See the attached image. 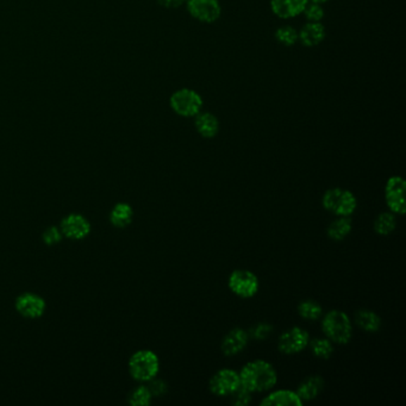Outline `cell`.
I'll return each mask as SVG.
<instances>
[{"mask_svg": "<svg viewBox=\"0 0 406 406\" xmlns=\"http://www.w3.org/2000/svg\"><path fill=\"white\" fill-rule=\"evenodd\" d=\"M47 304L44 298L34 293H23L16 299V310L27 318H39L44 316Z\"/></svg>", "mask_w": 406, "mask_h": 406, "instance_id": "8fae6325", "label": "cell"}, {"mask_svg": "<svg viewBox=\"0 0 406 406\" xmlns=\"http://www.w3.org/2000/svg\"><path fill=\"white\" fill-rule=\"evenodd\" d=\"M325 27L320 22H308L298 32V41L304 47H316L325 41Z\"/></svg>", "mask_w": 406, "mask_h": 406, "instance_id": "9a60e30c", "label": "cell"}, {"mask_svg": "<svg viewBox=\"0 0 406 406\" xmlns=\"http://www.w3.org/2000/svg\"><path fill=\"white\" fill-rule=\"evenodd\" d=\"M169 104L173 111L181 117H195L203 107V98L190 89H181L171 96Z\"/></svg>", "mask_w": 406, "mask_h": 406, "instance_id": "277c9868", "label": "cell"}, {"mask_svg": "<svg viewBox=\"0 0 406 406\" xmlns=\"http://www.w3.org/2000/svg\"><path fill=\"white\" fill-rule=\"evenodd\" d=\"M231 395H233V404H235V405L246 406L251 400L249 391L246 390L242 386H240Z\"/></svg>", "mask_w": 406, "mask_h": 406, "instance_id": "f546056e", "label": "cell"}, {"mask_svg": "<svg viewBox=\"0 0 406 406\" xmlns=\"http://www.w3.org/2000/svg\"><path fill=\"white\" fill-rule=\"evenodd\" d=\"M322 313H323V309L316 301H304L298 305V313L305 320H318L322 316Z\"/></svg>", "mask_w": 406, "mask_h": 406, "instance_id": "603a6c76", "label": "cell"}, {"mask_svg": "<svg viewBox=\"0 0 406 406\" xmlns=\"http://www.w3.org/2000/svg\"><path fill=\"white\" fill-rule=\"evenodd\" d=\"M262 406H301L303 400L296 392L289 390L275 391L265 399H262Z\"/></svg>", "mask_w": 406, "mask_h": 406, "instance_id": "2e32d148", "label": "cell"}, {"mask_svg": "<svg viewBox=\"0 0 406 406\" xmlns=\"http://www.w3.org/2000/svg\"><path fill=\"white\" fill-rule=\"evenodd\" d=\"M152 395L149 387L138 386L131 392L129 402L133 406H147L152 402Z\"/></svg>", "mask_w": 406, "mask_h": 406, "instance_id": "484cf974", "label": "cell"}, {"mask_svg": "<svg viewBox=\"0 0 406 406\" xmlns=\"http://www.w3.org/2000/svg\"><path fill=\"white\" fill-rule=\"evenodd\" d=\"M303 13L309 22H320L325 17V10L322 8V5L313 3V1L306 4Z\"/></svg>", "mask_w": 406, "mask_h": 406, "instance_id": "4316f807", "label": "cell"}, {"mask_svg": "<svg viewBox=\"0 0 406 406\" xmlns=\"http://www.w3.org/2000/svg\"><path fill=\"white\" fill-rule=\"evenodd\" d=\"M272 332H273L272 325H267V323H260L250 330V335L251 337H254L255 340L262 341L266 340L272 334Z\"/></svg>", "mask_w": 406, "mask_h": 406, "instance_id": "f1b7e54d", "label": "cell"}, {"mask_svg": "<svg viewBox=\"0 0 406 406\" xmlns=\"http://www.w3.org/2000/svg\"><path fill=\"white\" fill-rule=\"evenodd\" d=\"M323 386H325L323 378L320 375H313V376H308L299 384L296 393L301 400H311L320 395V391L323 390Z\"/></svg>", "mask_w": 406, "mask_h": 406, "instance_id": "e0dca14e", "label": "cell"}, {"mask_svg": "<svg viewBox=\"0 0 406 406\" xmlns=\"http://www.w3.org/2000/svg\"><path fill=\"white\" fill-rule=\"evenodd\" d=\"M241 386L249 392H263L275 386L277 372L270 363L255 360L243 366L239 373Z\"/></svg>", "mask_w": 406, "mask_h": 406, "instance_id": "6da1fadb", "label": "cell"}, {"mask_svg": "<svg viewBox=\"0 0 406 406\" xmlns=\"http://www.w3.org/2000/svg\"><path fill=\"white\" fill-rule=\"evenodd\" d=\"M308 3L309 0H272L270 8L279 18L289 20L301 15Z\"/></svg>", "mask_w": 406, "mask_h": 406, "instance_id": "4fadbf2b", "label": "cell"}, {"mask_svg": "<svg viewBox=\"0 0 406 406\" xmlns=\"http://www.w3.org/2000/svg\"><path fill=\"white\" fill-rule=\"evenodd\" d=\"M209 386L214 395L219 397L231 395L241 386L239 373L227 368L221 369L212 376Z\"/></svg>", "mask_w": 406, "mask_h": 406, "instance_id": "9c48e42d", "label": "cell"}, {"mask_svg": "<svg viewBox=\"0 0 406 406\" xmlns=\"http://www.w3.org/2000/svg\"><path fill=\"white\" fill-rule=\"evenodd\" d=\"M159 369V358L150 351H140L130 358V374L137 381H150L157 376Z\"/></svg>", "mask_w": 406, "mask_h": 406, "instance_id": "3957f363", "label": "cell"}, {"mask_svg": "<svg viewBox=\"0 0 406 406\" xmlns=\"http://www.w3.org/2000/svg\"><path fill=\"white\" fill-rule=\"evenodd\" d=\"M351 231H352V221L348 217H341L329 225L328 236L335 241H341L346 239Z\"/></svg>", "mask_w": 406, "mask_h": 406, "instance_id": "44dd1931", "label": "cell"}, {"mask_svg": "<svg viewBox=\"0 0 406 406\" xmlns=\"http://www.w3.org/2000/svg\"><path fill=\"white\" fill-rule=\"evenodd\" d=\"M249 341L248 332L243 329L235 328L228 332L222 341V352L224 355L233 356L242 352Z\"/></svg>", "mask_w": 406, "mask_h": 406, "instance_id": "5bb4252c", "label": "cell"}, {"mask_svg": "<svg viewBox=\"0 0 406 406\" xmlns=\"http://www.w3.org/2000/svg\"><path fill=\"white\" fill-rule=\"evenodd\" d=\"M61 233L71 240H84L91 233V224L87 218L78 214H72L61 222Z\"/></svg>", "mask_w": 406, "mask_h": 406, "instance_id": "7c38bea8", "label": "cell"}, {"mask_svg": "<svg viewBox=\"0 0 406 406\" xmlns=\"http://www.w3.org/2000/svg\"><path fill=\"white\" fill-rule=\"evenodd\" d=\"M309 1H313V3H317V4H325L329 0H309Z\"/></svg>", "mask_w": 406, "mask_h": 406, "instance_id": "d6a6232c", "label": "cell"}, {"mask_svg": "<svg viewBox=\"0 0 406 406\" xmlns=\"http://www.w3.org/2000/svg\"><path fill=\"white\" fill-rule=\"evenodd\" d=\"M157 3L166 8H176L186 3V0H157Z\"/></svg>", "mask_w": 406, "mask_h": 406, "instance_id": "1f68e13d", "label": "cell"}, {"mask_svg": "<svg viewBox=\"0 0 406 406\" xmlns=\"http://www.w3.org/2000/svg\"><path fill=\"white\" fill-rule=\"evenodd\" d=\"M355 322L360 328L368 332H376L381 327L380 317L369 310H361L356 313Z\"/></svg>", "mask_w": 406, "mask_h": 406, "instance_id": "ffe728a7", "label": "cell"}, {"mask_svg": "<svg viewBox=\"0 0 406 406\" xmlns=\"http://www.w3.org/2000/svg\"><path fill=\"white\" fill-rule=\"evenodd\" d=\"M229 289L239 297H254L258 291V277L250 270H234L229 277Z\"/></svg>", "mask_w": 406, "mask_h": 406, "instance_id": "8992f818", "label": "cell"}, {"mask_svg": "<svg viewBox=\"0 0 406 406\" xmlns=\"http://www.w3.org/2000/svg\"><path fill=\"white\" fill-rule=\"evenodd\" d=\"M133 210L129 204L118 203L110 214V221L116 228H125L133 222Z\"/></svg>", "mask_w": 406, "mask_h": 406, "instance_id": "d6986e66", "label": "cell"}, {"mask_svg": "<svg viewBox=\"0 0 406 406\" xmlns=\"http://www.w3.org/2000/svg\"><path fill=\"white\" fill-rule=\"evenodd\" d=\"M309 344L313 355L320 359L328 360L334 353V347L328 339H315Z\"/></svg>", "mask_w": 406, "mask_h": 406, "instance_id": "cb8c5ba5", "label": "cell"}, {"mask_svg": "<svg viewBox=\"0 0 406 406\" xmlns=\"http://www.w3.org/2000/svg\"><path fill=\"white\" fill-rule=\"evenodd\" d=\"M275 39L282 46L291 47L298 42V32L294 27H289V25L279 27L275 32Z\"/></svg>", "mask_w": 406, "mask_h": 406, "instance_id": "d4e9b609", "label": "cell"}, {"mask_svg": "<svg viewBox=\"0 0 406 406\" xmlns=\"http://www.w3.org/2000/svg\"><path fill=\"white\" fill-rule=\"evenodd\" d=\"M186 4L190 15L202 23H215L222 15L218 0H186Z\"/></svg>", "mask_w": 406, "mask_h": 406, "instance_id": "52a82bcc", "label": "cell"}, {"mask_svg": "<svg viewBox=\"0 0 406 406\" xmlns=\"http://www.w3.org/2000/svg\"><path fill=\"white\" fill-rule=\"evenodd\" d=\"M195 125L197 131L205 138H212L219 131L218 119L210 112H199L197 114Z\"/></svg>", "mask_w": 406, "mask_h": 406, "instance_id": "ac0fdd59", "label": "cell"}, {"mask_svg": "<svg viewBox=\"0 0 406 406\" xmlns=\"http://www.w3.org/2000/svg\"><path fill=\"white\" fill-rule=\"evenodd\" d=\"M310 336L304 329L294 328L289 329L284 332L277 341V348L284 354H297V353L304 351L305 348L309 346Z\"/></svg>", "mask_w": 406, "mask_h": 406, "instance_id": "30bf717a", "label": "cell"}, {"mask_svg": "<svg viewBox=\"0 0 406 406\" xmlns=\"http://www.w3.org/2000/svg\"><path fill=\"white\" fill-rule=\"evenodd\" d=\"M395 225H397V222H395V215L391 212H384L375 219L374 230L378 234L385 236L395 230Z\"/></svg>", "mask_w": 406, "mask_h": 406, "instance_id": "7402d4cb", "label": "cell"}, {"mask_svg": "<svg viewBox=\"0 0 406 406\" xmlns=\"http://www.w3.org/2000/svg\"><path fill=\"white\" fill-rule=\"evenodd\" d=\"M406 183L402 176H392L388 179L385 188V198L387 207L397 215L405 214Z\"/></svg>", "mask_w": 406, "mask_h": 406, "instance_id": "ba28073f", "label": "cell"}, {"mask_svg": "<svg viewBox=\"0 0 406 406\" xmlns=\"http://www.w3.org/2000/svg\"><path fill=\"white\" fill-rule=\"evenodd\" d=\"M322 202L328 211L342 217L352 215L356 209L355 195L341 188L328 190L323 195Z\"/></svg>", "mask_w": 406, "mask_h": 406, "instance_id": "5b68a950", "label": "cell"}, {"mask_svg": "<svg viewBox=\"0 0 406 406\" xmlns=\"http://www.w3.org/2000/svg\"><path fill=\"white\" fill-rule=\"evenodd\" d=\"M149 390L152 392V395H162L167 392V386H166V384L164 381L155 380V381H152Z\"/></svg>", "mask_w": 406, "mask_h": 406, "instance_id": "4dcf8cb0", "label": "cell"}, {"mask_svg": "<svg viewBox=\"0 0 406 406\" xmlns=\"http://www.w3.org/2000/svg\"><path fill=\"white\" fill-rule=\"evenodd\" d=\"M322 329L328 340L335 343L346 344L352 339V323L347 315L339 310H332L325 315Z\"/></svg>", "mask_w": 406, "mask_h": 406, "instance_id": "7a4b0ae2", "label": "cell"}, {"mask_svg": "<svg viewBox=\"0 0 406 406\" xmlns=\"http://www.w3.org/2000/svg\"><path fill=\"white\" fill-rule=\"evenodd\" d=\"M63 235L61 233V229L58 227H51L46 229L44 233V241L48 246H54L58 243L61 242Z\"/></svg>", "mask_w": 406, "mask_h": 406, "instance_id": "83f0119b", "label": "cell"}]
</instances>
